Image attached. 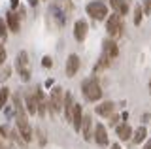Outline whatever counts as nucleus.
Masks as SVG:
<instances>
[{"mask_svg":"<svg viewBox=\"0 0 151 149\" xmlns=\"http://www.w3.org/2000/svg\"><path fill=\"white\" fill-rule=\"evenodd\" d=\"M8 98H9V89H8V87H2V89H0V110L6 106Z\"/></svg>","mask_w":151,"mask_h":149,"instance_id":"nucleus-21","label":"nucleus"},{"mask_svg":"<svg viewBox=\"0 0 151 149\" xmlns=\"http://www.w3.org/2000/svg\"><path fill=\"white\" fill-rule=\"evenodd\" d=\"M9 4H12V8H17L19 6V0H9Z\"/></svg>","mask_w":151,"mask_h":149,"instance_id":"nucleus-30","label":"nucleus"},{"mask_svg":"<svg viewBox=\"0 0 151 149\" xmlns=\"http://www.w3.org/2000/svg\"><path fill=\"white\" fill-rule=\"evenodd\" d=\"M83 110H81V106L79 104H76V108H74V117H72V125H74V128H76V132H81V123H83Z\"/></svg>","mask_w":151,"mask_h":149,"instance_id":"nucleus-17","label":"nucleus"},{"mask_svg":"<svg viewBox=\"0 0 151 149\" xmlns=\"http://www.w3.org/2000/svg\"><path fill=\"white\" fill-rule=\"evenodd\" d=\"M113 110H115L113 102H102V104L96 106V115H100V117H111Z\"/></svg>","mask_w":151,"mask_h":149,"instance_id":"nucleus-16","label":"nucleus"},{"mask_svg":"<svg viewBox=\"0 0 151 149\" xmlns=\"http://www.w3.org/2000/svg\"><path fill=\"white\" fill-rule=\"evenodd\" d=\"M74 108H76V102H74V98H72V95L70 92H66V96H64V117H66V121H70L72 123V117H74Z\"/></svg>","mask_w":151,"mask_h":149,"instance_id":"nucleus-15","label":"nucleus"},{"mask_svg":"<svg viewBox=\"0 0 151 149\" xmlns=\"http://www.w3.org/2000/svg\"><path fill=\"white\" fill-rule=\"evenodd\" d=\"M9 134H12V132H9V128L2 125V127H0V136H2L4 140H9Z\"/></svg>","mask_w":151,"mask_h":149,"instance_id":"nucleus-26","label":"nucleus"},{"mask_svg":"<svg viewBox=\"0 0 151 149\" xmlns=\"http://www.w3.org/2000/svg\"><path fill=\"white\" fill-rule=\"evenodd\" d=\"M87 15H91L94 21H106L108 17V8L106 4L100 2V0H94V2H89L87 4Z\"/></svg>","mask_w":151,"mask_h":149,"instance_id":"nucleus-4","label":"nucleus"},{"mask_svg":"<svg viewBox=\"0 0 151 149\" xmlns=\"http://www.w3.org/2000/svg\"><path fill=\"white\" fill-rule=\"evenodd\" d=\"M115 132H117V136H119L121 142H127V140L132 138L134 130H132V127H130L129 123H119V125H117V128H115Z\"/></svg>","mask_w":151,"mask_h":149,"instance_id":"nucleus-13","label":"nucleus"},{"mask_svg":"<svg viewBox=\"0 0 151 149\" xmlns=\"http://www.w3.org/2000/svg\"><path fill=\"white\" fill-rule=\"evenodd\" d=\"M93 140L98 143V145H102V147H106L108 143H110V140H108V132H106V127H104L102 123H96V125H94Z\"/></svg>","mask_w":151,"mask_h":149,"instance_id":"nucleus-8","label":"nucleus"},{"mask_svg":"<svg viewBox=\"0 0 151 149\" xmlns=\"http://www.w3.org/2000/svg\"><path fill=\"white\" fill-rule=\"evenodd\" d=\"M144 149H151V143H145V147Z\"/></svg>","mask_w":151,"mask_h":149,"instance_id":"nucleus-33","label":"nucleus"},{"mask_svg":"<svg viewBox=\"0 0 151 149\" xmlns=\"http://www.w3.org/2000/svg\"><path fill=\"white\" fill-rule=\"evenodd\" d=\"M145 136H147V128H145V127H138L134 130V134H132V142H134V143H142L145 140Z\"/></svg>","mask_w":151,"mask_h":149,"instance_id":"nucleus-20","label":"nucleus"},{"mask_svg":"<svg viewBox=\"0 0 151 149\" xmlns=\"http://www.w3.org/2000/svg\"><path fill=\"white\" fill-rule=\"evenodd\" d=\"M28 4H30V6H36V4H38V0H28Z\"/></svg>","mask_w":151,"mask_h":149,"instance_id":"nucleus-31","label":"nucleus"},{"mask_svg":"<svg viewBox=\"0 0 151 149\" xmlns=\"http://www.w3.org/2000/svg\"><path fill=\"white\" fill-rule=\"evenodd\" d=\"M102 53H106L108 57H111V59H115L117 55H119V47H117V44L113 42V38L110 40H104L102 42Z\"/></svg>","mask_w":151,"mask_h":149,"instance_id":"nucleus-14","label":"nucleus"},{"mask_svg":"<svg viewBox=\"0 0 151 149\" xmlns=\"http://www.w3.org/2000/svg\"><path fill=\"white\" fill-rule=\"evenodd\" d=\"M93 132H94L93 119H91V115H85L83 123H81V136H83L85 142H91V140H93Z\"/></svg>","mask_w":151,"mask_h":149,"instance_id":"nucleus-11","label":"nucleus"},{"mask_svg":"<svg viewBox=\"0 0 151 149\" xmlns=\"http://www.w3.org/2000/svg\"><path fill=\"white\" fill-rule=\"evenodd\" d=\"M15 70L19 72V76L23 77V81L30 80V62H28V53L27 51H19L15 57Z\"/></svg>","mask_w":151,"mask_h":149,"instance_id":"nucleus-3","label":"nucleus"},{"mask_svg":"<svg viewBox=\"0 0 151 149\" xmlns=\"http://www.w3.org/2000/svg\"><path fill=\"white\" fill-rule=\"evenodd\" d=\"M81 92H83L85 100H89V102H98L102 98V87L96 81V77H87L81 83Z\"/></svg>","mask_w":151,"mask_h":149,"instance_id":"nucleus-2","label":"nucleus"},{"mask_svg":"<svg viewBox=\"0 0 151 149\" xmlns=\"http://www.w3.org/2000/svg\"><path fill=\"white\" fill-rule=\"evenodd\" d=\"M106 30L111 38H117V36L123 34V15L119 13H113L106 19Z\"/></svg>","mask_w":151,"mask_h":149,"instance_id":"nucleus-6","label":"nucleus"},{"mask_svg":"<svg viewBox=\"0 0 151 149\" xmlns=\"http://www.w3.org/2000/svg\"><path fill=\"white\" fill-rule=\"evenodd\" d=\"M6 23L9 27V30L12 32H19V29H21V15L15 11H8L6 13Z\"/></svg>","mask_w":151,"mask_h":149,"instance_id":"nucleus-12","label":"nucleus"},{"mask_svg":"<svg viewBox=\"0 0 151 149\" xmlns=\"http://www.w3.org/2000/svg\"><path fill=\"white\" fill-rule=\"evenodd\" d=\"M108 119H110V125H117V121H119V115H115V113H113L111 117H108Z\"/></svg>","mask_w":151,"mask_h":149,"instance_id":"nucleus-29","label":"nucleus"},{"mask_svg":"<svg viewBox=\"0 0 151 149\" xmlns=\"http://www.w3.org/2000/svg\"><path fill=\"white\" fill-rule=\"evenodd\" d=\"M25 106L28 115H36L38 113V98H36V89L34 91H28L25 95Z\"/></svg>","mask_w":151,"mask_h":149,"instance_id":"nucleus-9","label":"nucleus"},{"mask_svg":"<svg viewBox=\"0 0 151 149\" xmlns=\"http://www.w3.org/2000/svg\"><path fill=\"white\" fill-rule=\"evenodd\" d=\"M142 8H144L145 15H149L151 13V0H142Z\"/></svg>","mask_w":151,"mask_h":149,"instance_id":"nucleus-25","label":"nucleus"},{"mask_svg":"<svg viewBox=\"0 0 151 149\" xmlns=\"http://www.w3.org/2000/svg\"><path fill=\"white\" fill-rule=\"evenodd\" d=\"M6 59H8V51H6V47H4L2 44H0V68L4 66V62H6Z\"/></svg>","mask_w":151,"mask_h":149,"instance_id":"nucleus-24","label":"nucleus"},{"mask_svg":"<svg viewBox=\"0 0 151 149\" xmlns=\"http://www.w3.org/2000/svg\"><path fill=\"white\" fill-rule=\"evenodd\" d=\"M79 66H81V60H79L78 55H76V53L68 55V59H66V66H64V70H66V77H74L76 74H78Z\"/></svg>","mask_w":151,"mask_h":149,"instance_id":"nucleus-7","label":"nucleus"},{"mask_svg":"<svg viewBox=\"0 0 151 149\" xmlns=\"http://www.w3.org/2000/svg\"><path fill=\"white\" fill-rule=\"evenodd\" d=\"M64 92L60 87H53L49 95V111L51 113H59V111L64 110Z\"/></svg>","mask_w":151,"mask_h":149,"instance_id":"nucleus-5","label":"nucleus"},{"mask_svg":"<svg viewBox=\"0 0 151 149\" xmlns=\"http://www.w3.org/2000/svg\"><path fill=\"white\" fill-rule=\"evenodd\" d=\"M9 74H12V68L6 66V68L2 70V72H0V80H8V77H9Z\"/></svg>","mask_w":151,"mask_h":149,"instance_id":"nucleus-27","label":"nucleus"},{"mask_svg":"<svg viewBox=\"0 0 151 149\" xmlns=\"http://www.w3.org/2000/svg\"><path fill=\"white\" fill-rule=\"evenodd\" d=\"M8 30H9V27H8L6 19L0 17V40H6L8 38Z\"/></svg>","mask_w":151,"mask_h":149,"instance_id":"nucleus-22","label":"nucleus"},{"mask_svg":"<svg viewBox=\"0 0 151 149\" xmlns=\"http://www.w3.org/2000/svg\"><path fill=\"white\" fill-rule=\"evenodd\" d=\"M42 64H44L45 68H49V66H53V60H51L49 57H44V59H42Z\"/></svg>","mask_w":151,"mask_h":149,"instance_id":"nucleus-28","label":"nucleus"},{"mask_svg":"<svg viewBox=\"0 0 151 149\" xmlns=\"http://www.w3.org/2000/svg\"><path fill=\"white\" fill-rule=\"evenodd\" d=\"M111 57H108L106 53H102L100 55V59H98V62H96V66H94V70L96 72H100V70H106V68H110L111 66Z\"/></svg>","mask_w":151,"mask_h":149,"instance_id":"nucleus-19","label":"nucleus"},{"mask_svg":"<svg viewBox=\"0 0 151 149\" xmlns=\"http://www.w3.org/2000/svg\"><path fill=\"white\" fill-rule=\"evenodd\" d=\"M111 149H121V145H119V143H113V145H111Z\"/></svg>","mask_w":151,"mask_h":149,"instance_id":"nucleus-32","label":"nucleus"},{"mask_svg":"<svg viewBox=\"0 0 151 149\" xmlns=\"http://www.w3.org/2000/svg\"><path fill=\"white\" fill-rule=\"evenodd\" d=\"M87 32H89L87 21H83V19L76 21V25H74V38L76 40H78V42H83L85 38H87Z\"/></svg>","mask_w":151,"mask_h":149,"instance_id":"nucleus-10","label":"nucleus"},{"mask_svg":"<svg viewBox=\"0 0 151 149\" xmlns=\"http://www.w3.org/2000/svg\"><path fill=\"white\" fill-rule=\"evenodd\" d=\"M13 110H15V121H17V130L19 134H21L23 142L30 143L32 138H34V134H32V127L28 125V119L25 115V108H23L21 100H19V95L13 96Z\"/></svg>","mask_w":151,"mask_h":149,"instance_id":"nucleus-1","label":"nucleus"},{"mask_svg":"<svg viewBox=\"0 0 151 149\" xmlns=\"http://www.w3.org/2000/svg\"><path fill=\"white\" fill-rule=\"evenodd\" d=\"M142 17H144V8H142V6H136L134 8V25L136 27L142 23Z\"/></svg>","mask_w":151,"mask_h":149,"instance_id":"nucleus-23","label":"nucleus"},{"mask_svg":"<svg viewBox=\"0 0 151 149\" xmlns=\"http://www.w3.org/2000/svg\"><path fill=\"white\" fill-rule=\"evenodd\" d=\"M111 8L115 13H119V15H127L129 13V0H110Z\"/></svg>","mask_w":151,"mask_h":149,"instance_id":"nucleus-18","label":"nucleus"}]
</instances>
